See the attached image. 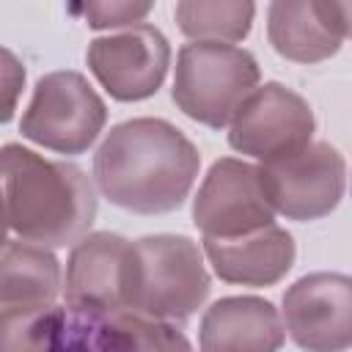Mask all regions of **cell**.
Segmentation results:
<instances>
[{"label": "cell", "instance_id": "6da1fadb", "mask_svg": "<svg viewBox=\"0 0 352 352\" xmlns=\"http://www.w3.org/2000/svg\"><path fill=\"white\" fill-rule=\"evenodd\" d=\"M192 140L162 118H129L107 132L94 154L99 192L138 214H165L184 204L198 176Z\"/></svg>", "mask_w": 352, "mask_h": 352}, {"label": "cell", "instance_id": "7a4b0ae2", "mask_svg": "<svg viewBox=\"0 0 352 352\" xmlns=\"http://www.w3.org/2000/svg\"><path fill=\"white\" fill-rule=\"evenodd\" d=\"M0 162L3 212L11 234L41 248L88 236L96 217V190L82 168L47 160L19 143H6Z\"/></svg>", "mask_w": 352, "mask_h": 352}, {"label": "cell", "instance_id": "3957f363", "mask_svg": "<svg viewBox=\"0 0 352 352\" xmlns=\"http://www.w3.org/2000/svg\"><path fill=\"white\" fill-rule=\"evenodd\" d=\"M209 289V272L192 239L154 234L132 242L126 311L182 322L204 305Z\"/></svg>", "mask_w": 352, "mask_h": 352}, {"label": "cell", "instance_id": "277c9868", "mask_svg": "<svg viewBox=\"0 0 352 352\" xmlns=\"http://www.w3.org/2000/svg\"><path fill=\"white\" fill-rule=\"evenodd\" d=\"M256 88L258 63L253 52L220 41H192L179 50L173 102L192 121L212 129L231 124Z\"/></svg>", "mask_w": 352, "mask_h": 352}, {"label": "cell", "instance_id": "5b68a950", "mask_svg": "<svg viewBox=\"0 0 352 352\" xmlns=\"http://www.w3.org/2000/svg\"><path fill=\"white\" fill-rule=\"evenodd\" d=\"M107 107L80 72L44 74L22 113V138L58 151L82 154L102 132Z\"/></svg>", "mask_w": 352, "mask_h": 352}, {"label": "cell", "instance_id": "8992f818", "mask_svg": "<svg viewBox=\"0 0 352 352\" xmlns=\"http://www.w3.org/2000/svg\"><path fill=\"white\" fill-rule=\"evenodd\" d=\"M261 187L270 206L289 220H316L330 214L346 182V165L330 143H311L297 154L261 162Z\"/></svg>", "mask_w": 352, "mask_h": 352}, {"label": "cell", "instance_id": "52a82bcc", "mask_svg": "<svg viewBox=\"0 0 352 352\" xmlns=\"http://www.w3.org/2000/svg\"><path fill=\"white\" fill-rule=\"evenodd\" d=\"M314 110L292 88L280 82L258 85L236 110L228 143L239 154L272 162L311 146Z\"/></svg>", "mask_w": 352, "mask_h": 352}, {"label": "cell", "instance_id": "ba28073f", "mask_svg": "<svg viewBox=\"0 0 352 352\" xmlns=\"http://www.w3.org/2000/svg\"><path fill=\"white\" fill-rule=\"evenodd\" d=\"M258 165L223 157L204 176L192 201V223L204 239H236L272 226Z\"/></svg>", "mask_w": 352, "mask_h": 352}, {"label": "cell", "instance_id": "9c48e42d", "mask_svg": "<svg viewBox=\"0 0 352 352\" xmlns=\"http://www.w3.org/2000/svg\"><path fill=\"white\" fill-rule=\"evenodd\" d=\"M283 327L305 352H344L352 346V278L311 272L283 294Z\"/></svg>", "mask_w": 352, "mask_h": 352}, {"label": "cell", "instance_id": "30bf717a", "mask_svg": "<svg viewBox=\"0 0 352 352\" xmlns=\"http://www.w3.org/2000/svg\"><path fill=\"white\" fill-rule=\"evenodd\" d=\"M88 69L118 102H140L157 94L170 66V44L154 25H135L88 44Z\"/></svg>", "mask_w": 352, "mask_h": 352}, {"label": "cell", "instance_id": "8fae6325", "mask_svg": "<svg viewBox=\"0 0 352 352\" xmlns=\"http://www.w3.org/2000/svg\"><path fill=\"white\" fill-rule=\"evenodd\" d=\"M132 242L118 234L96 231L82 236L66 261V305L96 314L126 311Z\"/></svg>", "mask_w": 352, "mask_h": 352}, {"label": "cell", "instance_id": "7c38bea8", "mask_svg": "<svg viewBox=\"0 0 352 352\" xmlns=\"http://www.w3.org/2000/svg\"><path fill=\"white\" fill-rule=\"evenodd\" d=\"M278 308L261 297H223L201 319L198 352H278L283 344Z\"/></svg>", "mask_w": 352, "mask_h": 352}, {"label": "cell", "instance_id": "4fadbf2b", "mask_svg": "<svg viewBox=\"0 0 352 352\" xmlns=\"http://www.w3.org/2000/svg\"><path fill=\"white\" fill-rule=\"evenodd\" d=\"M204 253L217 278L242 286H272L294 264V239L275 223L236 236V239H204Z\"/></svg>", "mask_w": 352, "mask_h": 352}, {"label": "cell", "instance_id": "5bb4252c", "mask_svg": "<svg viewBox=\"0 0 352 352\" xmlns=\"http://www.w3.org/2000/svg\"><path fill=\"white\" fill-rule=\"evenodd\" d=\"M60 292L58 258L33 242L6 239L0 253V308L38 311L50 308Z\"/></svg>", "mask_w": 352, "mask_h": 352}, {"label": "cell", "instance_id": "9a60e30c", "mask_svg": "<svg viewBox=\"0 0 352 352\" xmlns=\"http://www.w3.org/2000/svg\"><path fill=\"white\" fill-rule=\"evenodd\" d=\"M267 36L278 55L297 63H319L341 47V38L327 25L319 0L272 3L267 11Z\"/></svg>", "mask_w": 352, "mask_h": 352}, {"label": "cell", "instance_id": "2e32d148", "mask_svg": "<svg viewBox=\"0 0 352 352\" xmlns=\"http://www.w3.org/2000/svg\"><path fill=\"white\" fill-rule=\"evenodd\" d=\"M179 30L195 41H242L250 33L256 6L242 3V0H220V3H206V0H184L176 3L173 8Z\"/></svg>", "mask_w": 352, "mask_h": 352}, {"label": "cell", "instance_id": "e0dca14e", "mask_svg": "<svg viewBox=\"0 0 352 352\" xmlns=\"http://www.w3.org/2000/svg\"><path fill=\"white\" fill-rule=\"evenodd\" d=\"M41 333L28 352H110L107 314L55 305Z\"/></svg>", "mask_w": 352, "mask_h": 352}, {"label": "cell", "instance_id": "ac0fdd59", "mask_svg": "<svg viewBox=\"0 0 352 352\" xmlns=\"http://www.w3.org/2000/svg\"><path fill=\"white\" fill-rule=\"evenodd\" d=\"M107 338L110 352H192L182 330L132 311L107 314Z\"/></svg>", "mask_w": 352, "mask_h": 352}, {"label": "cell", "instance_id": "d6986e66", "mask_svg": "<svg viewBox=\"0 0 352 352\" xmlns=\"http://www.w3.org/2000/svg\"><path fill=\"white\" fill-rule=\"evenodd\" d=\"M151 3H138V0H121V3H82L74 6V14H82L88 28L102 30V28H135L143 25L146 14L151 11Z\"/></svg>", "mask_w": 352, "mask_h": 352}, {"label": "cell", "instance_id": "ffe728a7", "mask_svg": "<svg viewBox=\"0 0 352 352\" xmlns=\"http://www.w3.org/2000/svg\"><path fill=\"white\" fill-rule=\"evenodd\" d=\"M25 82V69L19 66V60L14 58L11 50H3V91H6V102H3V121H11L14 107H16V94Z\"/></svg>", "mask_w": 352, "mask_h": 352}, {"label": "cell", "instance_id": "44dd1931", "mask_svg": "<svg viewBox=\"0 0 352 352\" xmlns=\"http://www.w3.org/2000/svg\"><path fill=\"white\" fill-rule=\"evenodd\" d=\"M322 14L333 33L338 38H352V3H338V0H319Z\"/></svg>", "mask_w": 352, "mask_h": 352}]
</instances>
